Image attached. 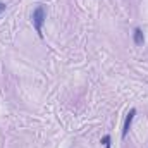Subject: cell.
Listing matches in <instances>:
<instances>
[{
    "label": "cell",
    "instance_id": "cell-1",
    "mask_svg": "<svg viewBox=\"0 0 148 148\" xmlns=\"http://www.w3.org/2000/svg\"><path fill=\"white\" fill-rule=\"evenodd\" d=\"M45 19H47V14H45V9L41 7V5H38L36 9L33 10V16H31V21H33V26H35V29H36V33L40 36H43V33H41V29H43V23H45Z\"/></svg>",
    "mask_w": 148,
    "mask_h": 148
},
{
    "label": "cell",
    "instance_id": "cell-4",
    "mask_svg": "<svg viewBox=\"0 0 148 148\" xmlns=\"http://www.w3.org/2000/svg\"><path fill=\"white\" fill-rule=\"evenodd\" d=\"M102 143H103V147L105 148H110V136H109V134L103 136V138H102Z\"/></svg>",
    "mask_w": 148,
    "mask_h": 148
},
{
    "label": "cell",
    "instance_id": "cell-2",
    "mask_svg": "<svg viewBox=\"0 0 148 148\" xmlns=\"http://www.w3.org/2000/svg\"><path fill=\"white\" fill-rule=\"evenodd\" d=\"M134 115H136V110L134 109H131L129 114H127V117H126V121H124V127H122V138H126L127 136V133H129V129H131V124H133V119H134Z\"/></svg>",
    "mask_w": 148,
    "mask_h": 148
},
{
    "label": "cell",
    "instance_id": "cell-5",
    "mask_svg": "<svg viewBox=\"0 0 148 148\" xmlns=\"http://www.w3.org/2000/svg\"><path fill=\"white\" fill-rule=\"evenodd\" d=\"M3 9H5V5H3V3H0V14H2V10H3Z\"/></svg>",
    "mask_w": 148,
    "mask_h": 148
},
{
    "label": "cell",
    "instance_id": "cell-3",
    "mask_svg": "<svg viewBox=\"0 0 148 148\" xmlns=\"http://www.w3.org/2000/svg\"><path fill=\"white\" fill-rule=\"evenodd\" d=\"M133 41H134V45H143L145 43V36H143V31L140 29V28H136L134 29V33H133Z\"/></svg>",
    "mask_w": 148,
    "mask_h": 148
}]
</instances>
